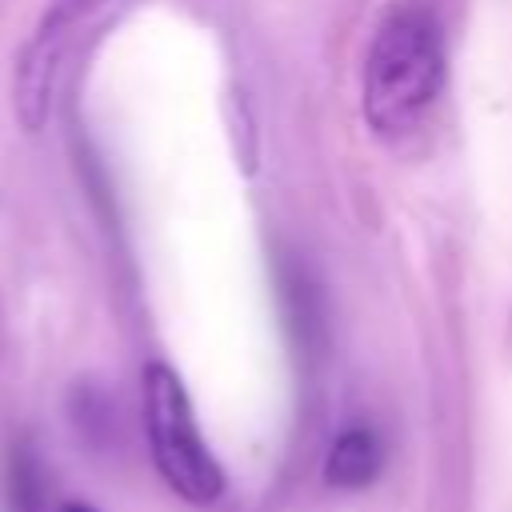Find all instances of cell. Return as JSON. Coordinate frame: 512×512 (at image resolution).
Here are the masks:
<instances>
[{
	"instance_id": "cell-1",
	"label": "cell",
	"mask_w": 512,
	"mask_h": 512,
	"mask_svg": "<svg viewBox=\"0 0 512 512\" xmlns=\"http://www.w3.org/2000/svg\"><path fill=\"white\" fill-rule=\"evenodd\" d=\"M444 92V40L424 4H396L364 60V120L396 144L412 136Z\"/></svg>"
},
{
	"instance_id": "cell-2",
	"label": "cell",
	"mask_w": 512,
	"mask_h": 512,
	"mask_svg": "<svg viewBox=\"0 0 512 512\" xmlns=\"http://www.w3.org/2000/svg\"><path fill=\"white\" fill-rule=\"evenodd\" d=\"M144 428H148L152 460L176 496H184L188 504L220 500L224 472L196 428V412L180 376L168 364L144 368Z\"/></svg>"
},
{
	"instance_id": "cell-4",
	"label": "cell",
	"mask_w": 512,
	"mask_h": 512,
	"mask_svg": "<svg viewBox=\"0 0 512 512\" xmlns=\"http://www.w3.org/2000/svg\"><path fill=\"white\" fill-rule=\"evenodd\" d=\"M380 464H384V444H380V436H376L372 428L356 424V428H344V432L332 440L328 460H324V476H328V484H336V488H364V484L376 480Z\"/></svg>"
},
{
	"instance_id": "cell-3",
	"label": "cell",
	"mask_w": 512,
	"mask_h": 512,
	"mask_svg": "<svg viewBox=\"0 0 512 512\" xmlns=\"http://www.w3.org/2000/svg\"><path fill=\"white\" fill-rule=\"evenodd\" d=\"M112 4L116 0H48V8L20 56V72H16V112L28 132H36L52 116L60 84L76 60V52L92 36L88 28H96Z\"/></svg>"
},
{
	"instance_id": "cell-5",
	"label": "cell",
	"mask_w": 512,
	"mask_h": 512,
	"mask_svg": "<svg viewBox=\"0 0 512 512\" xmlns=\"http://www.w3.org/2000/svg\"><path fill=\"white\" fill-rule=\"evenodd\" d=\"M44 476L32 448H16L8 460V512H44Z\"/></svg>"
},
{
	"instance_id": "cell-6",
	"label": "cell",
	"mask_w": 512,
	"mask_h": 512,
	"mask_svg": "<svg viewBox=\"0 0 512 512\" xmlns=\"http://www.w3.org/2000/svg\"><path fill=\"white\" fill-rule=\"evenodd\" d=\"M60 512H96V508H88V504H64Z\"/></svg>"
}]
</instances>
